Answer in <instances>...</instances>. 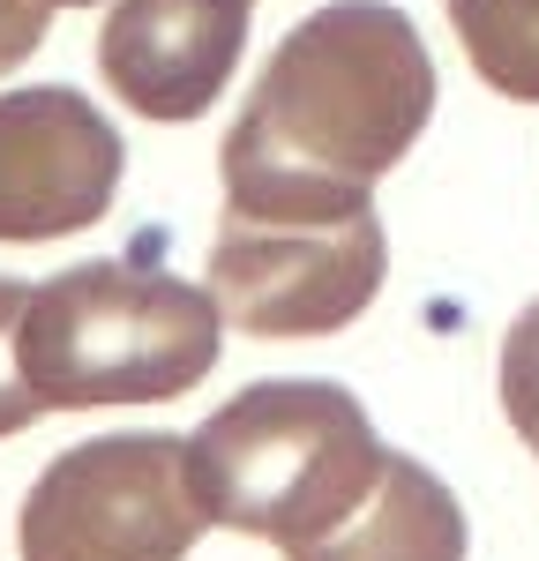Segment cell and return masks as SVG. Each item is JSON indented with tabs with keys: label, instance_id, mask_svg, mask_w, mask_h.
I'll return each mask as SVG.
<instances>
[{
	"label": "cell",
	"instance_id": "5",
	"mask_svg": "<svg viewBox=\"0 0 539 561\" xmlns=\"http://www.w3.org/2000/svg\"><path fill=\"white\" fill-rule=\"evenodd\" d=\"M390 270L382 217H240L210 248V300L248 337H330L359 322Z\"/></svg>",
	"mask_w": 539,
	"mask_h": 561
},
{
	"label": "cell",
	"instance_id": "6",
	"mask_svg": "<svg viewBox=\"0 0 539 561\" xmlns=\"http://www.w3.org/2000/svg\"><path fill=\"white\" fill-rule=\"evenodd\" d=\"M121 128L68 83L0 98V240H68L121 195Z\"/></svg>",
	"mask_w": 539,
	"mask_h": 561
},
{
	"label": "cell",
	"instance_id": "12",
	"mask_svg": "<svg viewBox=\"0 0 539 561\" xmlns=\"http://www.w3.org/2000/svg\"><path fill=\"white\" fill-rule=\"evenodd\" d=\"M45 31H53V8L45 0H0V76L31 60L45 45Z\"/></svg>",
	"mask_w": 539,
	"mask_h": 561
},
{
	"label": "cell",
	"instance_id": "10",
	"mask_svg": "<svg viewBox=\"0 0 539 561\" xmlns=\"http://www.w3.org/2000/svg\"><path fill=\"white\" fill-rule=\"evenodd\" d=\"M23 314H31V285L0 277V442L23 434L31 420H45L38 389L23 375Z\"/></svg>",
	"mask_w": 539,
	"mask_h": 561
},
{
	"label": "cell",
	"instance_id": "4",
	"mask_svg": "<svg viewBox=\"0 0 539 561\" xmlns=\"http://www.w3.org/2000/svg\"><path fill=\"white\" fill-rule=\"evenodd\" d=\"M210 510L180 434H98L60 449L23 494V561H187Z\"/></svg>",
	"mask_w": 539,
	"mask_h": 561
},
{
	"label": "cell",
	"instance_id": "9",
	"mask_svg": "<svg viewBox=\"0 0 539 561\" xmlns=\"http://www.w3.org/2000/svg\"><path fill=\"white\" fill-rule=\"evenodd\" d=\"M472 76L517 105H539V0H449Z\"/></svg>",
	"mask_w": 539,
	"mask_h": 561
},
{
	"label": "cell",
	"instance_id": "13",
	"mask_svg": "<svg viewBox=\"0 0 539 561\" xmlns=\"http://www.w3.org/2000/svg\"><path fill=\"white\" fill-rule=\"evenodd\" d=\"M45 8H90V0H45Z\"/></svg>",
	"mask_w": 539,
	"mask_h": 561
},
{
	"label": "cell",
	"instance_id": "2",
	"mask_svg": "<svg viewBox=\"0 0 539 561\" xmlns=\"http://www.w3.org/2000/svg\"><path fill=\"white\" fill-rule=\"evenodd\" d=\"M225 314L210 285L150 262V240L121 262H76L31 285L23 375L45 412L90 404H165L218 367Z\"/></svg>",
	"mask_w": 539,
	"mask_h": 561
},
{
	"label": "cell",
	"instance_id": "1",
	"mask_svg": "<svg viewBox=\"0 0 539 561\" xmlns=\"http://www.w3.org/2000/svg\"><path fill=\"white\" fill-rule=\"evenodd\" d=\"M435 121V60L390 0H330L293 23L218 150L225 210L359 217Z\"/></svg>",
	"mask_w": 539,
	"mask_h": 561
},
{
	"label": "cell",
	"instance_id": "8",
	"mask_svg": "<svg viewBox=\"0 0 539 561\" xmlns=\"http://www.w3.org/2000/svg\"><path fill=\"white\" fill-rule=\"evenodd\" d=\"M285 561H465V510L420 457L390 449L375 494L337 531L293 547Z\"/></svg>",
	"mask_w": 539,
	"mask_h": 561
},
{
	"label": "cell",
	"instance_id": "3",
	"mask_svg": "<svg viewBox=\"0 0 539 561\" xmlns=\"http://www.w3.org/2000/svg\"><path fill=\"white\" fill-rule=\"evenodd\" d=\"M390 449L345 382H248L187 434V479L210 524L308 547L375 494Z\"/></svg>",
	"mask_w": 539,
	"mask_h": 561
},
{
	"label": "cell",
	"instance_id": "7",
	"mask_svg": "<svg viewBox=\"0 0 539 561\" xmlns=\"http://www.w3.org/2000/svg\"><path fill=\"white\" fill-rule=\"evenodd\" d=\"M255 0H113L98 76L142 121H203L225 98Z\"/></svg>",
	"mask_w": 539,
	"mask_h": 561
},
{
	"label": "cell",
	"instance_id": "11",
	"mask_svg": "<svg viewBox=\"0 0 539 561\" xmlns=\"http://www.w3.org/2000/svg\"><path fill=\"white\" fill-rule=\"evenodd\" d=\"M502 412H509V427L525 434L539 457V300L502 337Z\"/></svg>",
	"mask_w": 539,
	"mask_h": 561
}]
</instances>
